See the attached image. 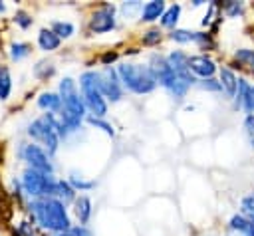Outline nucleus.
I'll use <instances>...</instances> for the list:
<instances>
[{"label": "nucleus", "instance_id": "obj_30", "mask_svg": "<svg viewBox=\"0 0 254 236\" xmlns=\"http://www.w3.org/2000/svg\"><path fill=\"white\" fill-rule=\"evenodd\" d=\"M58 236H91V232L85 228V226H73L65 232H60Z\"/></svg>", "mask_w": 254, "mask_h": 236}, {"label": "nucleus", "instance_id": "obj_10", "mask_svg": "<svg viewBox=\"0 0 254 236\" xmlns=\"http://www.w3.org/2000/svg\"><path fill=\"white\" fill-rule=\"evenodd\" d=\"M165 14V2L163 0H151L143 6V12H141V20L143 22H153L157 18H161Z\"/></svg>", "mask_w": 254, "mask_h": 236}, {"label": "nucleus", "instance_id": "obj_27", "mask_svg": "<svg viewBox=\"0 0 254 236\" xmlns=\"http://www.w3.org/2000/svg\"><path fill=\"white\" fill-rule=\"evenodd\" d=\"M87 121H89L93 127H97V129H101V131H105L107 135H111V137H113V133H115V131H113V127H111L107 121H103V119H99V117H93V115H91V117H87Z\"/></svg>", "mask_w": 254, "mask_h": 236}, {"label": "nucleus", "instance_id": "obj_14", "mask_svg": "<svg viewBox=\"0 0 254 236\" xmlns=\"http://www.w3.org/2000/svg\"><path fill=\"white\" fill-rule=\"evenodd\" d=\"M38 105L42 109H48V113H58L62 109V97L58 93H52V91H46L38 97Z\"/></svg>", "mask_w": 254, "mask_h": 236}, {"label": "nucleus", "instance_id": "obj_17", "mask_svg": "<svg viewBox=\"0 0 254 236\" xmlns=\"http://www.w3.org/2000/svg\"><path fill=\"white\" fill-rule=\"evenodd\" d=\"M30 52H32V48H30L28 44H24V42H14V44L10 46V58H12L14 61L24 59L26 56H30Z\"/></svg>", "mask_w": 254, "mask_h": 236}, {"label": "nucleus", "instance_id": "obj_22", "mask_svg": "<svg viewBox=\"0 0 254 236\" xmlns=\"http://www.w3.org/2000/svg\"><path fill=\"white\" fill-rule=\"evenodd\" d=\"M54 71H56V67H54L52 61H38V65L34 67V73H36L40 79H46V77L54 75Z\"/></svg>", "mask_w": 254, "mask_h": 236}, {"label": "nucleus", "instance_id": "obj_16", "mask_svg": "<svg viewBox=\"0 0 254 236\" xmlns=\"http://www.w3.org/2000/svg\"><path fill=\"white\" fill-rule=\"evenodd\" d=\"M179 14H181V6L179 4H173L165 10V14L161 16V26L165 28H173L177 22H179Z\"/></svg>", "mask_w": 254, "mask_h": 236}, {"label": "nucleus", "instance_id": "obj_13", "mask_svg": "<svg viewBox=\"0 0 254 236\" xmlns=\"http://www.w3.org/2000/svg\"><path fill=\"white\" fill-rule=\"evenodd\" d=\"M38 46H40L44 52H54V50L60 48V38H58L52 30L44 28V30H40V34H38Z\"/></svg>", "mask_w": 254, "mask_h": 236}, {"label": "nucleus", "instance_id": "obj_25", "mask_svg": "<svg viewBox=\"0 0 254 236\" xmlns=\"http://www.w3.org/2000/svg\"><path fill=\"white\" fill-rule=\"evenodd\" d=\"M159 42H161V32H159V28H151V30L145 32V36H143V44H145V46H155V44H159Z\"/></svg>", "mask_w": 254, "mask_h": 236}, {"label": "nucleus", "instance_id": "obj_37", "mask_svg": "<svg viewBox=\"0 0 254 236\" xmlns=\"http://www.w3.org/2000/svg\"><path fill=\"white\" fill-rule=\"evenodd\" d=\"M226 236H246L244 232H240V230H234V228H228L226 230Z\"/></svg>", "mask_w": 254, "mask_h": 236}, {"label": "nucleus", "instance_id": "obj_8", "mask_svg": "<svg viewBox=\"0 0 254 236\" xmlns=\"http://www.w3.org/2000/svg\"><path fill=\"white\" fill-rule=\"evenodd\" d=\"M99 87L103 97H107L109 101H119L121 99V81L117 71L111 65H105L103 71H99Z\"/></svg>", "mask_w": 254, "mask_h": 236}, {"label": "nucleus", "instance_id": "obj_7", "mask_svg": "<svg viewBox=\"0 0 254 236\" xmlns=\"http://www.w3.org/2000/svg\"><path fill=\"white\" fill-rule=\"evenodd\" d=\"M89 28L95 34H105L115 28V6L113 4H101L89 20Z\"/></svg>", "mask_w": 254, "mask_h": 236}, {"label": "nucleus", "instance_id": "obj_9", "mask_svg": "<svg viewBox=\"0 0 254 236\" xmlns=\"http://www.w3.org/2000/svg\"><path fill=\"white\" fill-rule=\"evenodd\" d=\"M189 69H190V73L200 75L202 79H208V77H212V73L216 71V65H214V61H212L210 58H206V56H190V58H189Z\"/></svg>", "mask_w": 254, "mask_h": 236}, {"label": "nucleus", "instance_id": "obj_33", "mask_svg": "<svg viewBox=\"0 0 254 236\" xmlns=\"http://www.w3.org/2000/svg\"><path fill=\"white\" fill-rule=\"evenodd\" d=\"M224 10H226V14L228 16H236V14H240L242 12V2H226L224 4Z\"/></svg>", "mask_w": 254, "mask_h": 236}, {"label": "nucleus", "instance_id": "obj_34", "mask_svg": "<svg viewBox=\"0 0 254 236\" xmlns=\"http://www.w3.org/2000/svg\"><path fill=\"white\" fill-rule=\"evenodd\" d=\"M216 12H218V6H216V4H210V6H208V14L202 18V24H204V26H208V24L212 22V18H214V14H216Z\"/></svg>", "mask_w": 254, "mask_h": 236}, {"label": "nucleus", "instance_id": "obj_15", "mask_svg": "<svg viewBox=\"0 0 254 236\" xmlns=\"http://www.w3.org/2000/svg\"><path fill=\"white\" fill-rule=\"evenodd\" d=\"M54 196L60 202L67 204V202H73L75 200V190H73V186L67 180H56V194Z\"/></svg>", "mask_w": 254, "mask_h": 236}, {"label": "nucleus", "instance_id": "obj_19", "mask_svg": "<svg viewBox=\"0 0 254 236\" xmlns=\"http://www.w3.org/2000/svg\"><path fill=\"white\" fill-rule=\"evenodd\" d=\"M240 208H242V216H244L250 224H254V194L244 196L242 202H240Z\"/></svg>", "mask_w": 254, "mask_h": 236}, {"label": "nucleus", "instance_id": "obj_21", "mask_svg": "<svg viewBox=\"0 0 254 236\" xmlns=\"http://www.w3.org/2000/svg\"><path fill=\"white\" fill-rule=\"evenodd\" d=\"M234 58H236L240 63H244L250 71H254V50H238V52L234 54Z\"/></svg>", "mask_w": 254, "mask_h": 236}, {"label": "nucleus", "instance_id": "obj_5", "mask_svg": "<svg viewBox=\"0 0 254 236\" xmlns=\"http://www.w3.org/2000/svg\"><path fill=\"white\" fill-rule=\"evenodd\" d=\"M28 135L44 145V151L48 153V157H52V155L58 151V139H60V137H58V133L54 131V127L50 125V121L46 119V115L40 117V119H36V121L28 127Z\"/></svg>", "mask_w": 254, "mask_h": 236}, {"label": "nucleus", "instance_id": "obj_32", "mask_svg": "<svg viewBox=\"0 0 254 236\" xmlns=\"http://www.w3.org/2000/svg\"><path fill=\"white\" fill-rule=\"evenodd\" d=\"M248 113H254V85L248 87V93H246V99H244V105H242Z\"/></svg>", "mask_w": 254, "mask_h": 236}, {"label": "nucleus", "instance_id": "obj_39", "mask_svg": "<svg viewBox=\"0 0 254 236\" xmlns=\"http://www.w3.org/2000/svg\"><path fill=\"white\" fill-rule=\"evenodd\" d=\"M2 10H4V4H0V12H2Z\"/></svg>", "mask_w": 254, "mask_h": 236}, {"label": "nucleus", "instance_id": "obj_24", "mask_svg": "<svg viewBox=\"0 0 254 236\" xmlns=\"http://www.w3.org/2000/svg\"><path fill=\"white\" fill-rule=\"evenodd\" d=\"M10 91H12V79H10V73L6 71V73L0 77V99H2V101L8 99Z\"/></svg>", "mask_w": 254, "mask_h": 236}, {"label": "nucleus", "instance_id": "obj_36", "mask_svg": "<svg viewBox=\"0 0 254 236\" xmlns=\"http://www.w3.org/2000/svg\"><path fill=\"white\" fill-rule=\"evenodd\" d=\"M20 234H24V236H34V228H30L28 222H22V224H20Z\"/></svg>", "mask_w": 254, "mask_h": 236}, {"label": "nucleus", "instance_id": "obj_38", "mask_svg": "<svg viewBox=\"0 0 254 236\" xmlns=\"http://www.w3.org/2000/svg\"><path fill=\"white\" fill-rule=\"evenodd\" d=\"M6 71H8V69H6V67H0V77H2V75H4V73H6Z\"/></svg>", "mask_w": 254, "mask_h": 236}, {"label": "nucleus", "instance_id": "obj_29", "mask_svg": "<svg viewBox=\"0 0 254 236\" xmlns=\"http://www.w3.org/2000/svg\"><path fill=\"white\" fill-rule=\"evenodd\" d=\"M244 133H246L250 145L254 147V115H248V117L244 119Z\"/></svg>", "mask_w": 254, "mask_h": 236}, {"label": "nucleus", "instance_id": "obj_12", "mask_svg": "<svg viewBox=\"0 0 254 236\" xmlns=\"http://www.w3.org/2000/svg\"><path fill=\"white\" fill-rule=\"evenodd\" d=\"M73 212H75L77 220L81 224H85L89 220V216H91V200H89V196H85V194L77 196L73 200Z\"/></svg>", "mask_w": 254, "mask_h": 236}, {"label": "nucleus", "instance_id": "obj_28", "mask_svg": "<svg viewBox=\"0 0 254 236\" xmlns=\"http://www.w3.org/2000/svg\"><path fill=\"white\" fill-rule=\"evenodd\" d=\"M14 22H16L20 28H24V30H26V28H30V26H32V22H34V20L30 18V14H28V12L18 10V12H16V16H14Z\"/></svg>", "mask_w": 254, "mask_h": 236}, {"label": "nucleus", "instance_id": "obj_35", "mask_svg": "<svg viewBox=\"0 0 254 236\" xmlns=\"http://www.w3.org/2000/svg\"><path fill=\"white\" fill-rule=\"evenodd\" d=\"M117 59V54L115 52H107L103 58H101V61H103V65H109L111 61H115Z\"/></svg>", "mask_w": 254, "mask_h": 236}, {"label": "nucleus", "instance_id": "obj_31", "mask_svg": "<svg viewBox=\"0 0 254 236\" xmlns=\"http://www.w3.org/2000/svg\"><path fill=\"white\" fill-rule=\"evenodd\" d=\"M198 85H200L202 89H208V91H220V89H222V87H220V81H216V79H212V77L202 79Z\"/></svg>", "mask_w": 254, "mask_h": 236}, {"label": "nucleus", "instance_id": "obj_4", "mask_svg": "<svg viewBox=\"0 0 254 236\" xmlns=\"http://www.w3.org/2000/svg\"><path fill=\"white\" fill-rule=\"evenodd\" d=\"M22 186L24 192L36 198H50L56 194V180L52 175L34 171V169H26L22 173Z\"/></svg>", "mask_w": 254, "mask_h": 236}, {"label": "nucleus", "instance_id": "obj_18", "mask_svg": "<svg viewBox=\"0 0 254 236\" xmlns=\"http://www.w3.org/2000/svg\"><path fill=\"white\" fill-rule=\"evenodd\" d=\"M196 34L198 32H190V30H173L169 38L179 44H187V42H196Z\"/></svg>", "mask_w": 254, "mask_h": 236}, {"label": "nucleus", "instance_id": "obj_20", "mask_svg": "<svg viewBox=\"0 0 254 236\" xmlns=\"http://www.w3.org/2000/svg\"><path fill=\"white\" fill-rule=\"evenodd\" d=\"M52 32L58 38H69L73 34V24H69V22H54L52 24Z\"/></svg>", "mask_w": 254, "mask_h": 236}, {"label": "nucleus", "instance_id": "obj_11", "mask_svg": "<svg viewBox=\"0 0 254 236\" xmlns=\"http://www.w3.org/2000/svg\"><path fill=\"white\" fill-rule=\"evenodd\" d=\"M220 87L224 89V93L228 97H234L236 95V89H238V79L234 75L232 69L228 67H220Z\"/></svg>", "mask_w": 254, "mask_h": 236}, {"label": "nucleus", "instance_id": "obj_6", "mask_svg": "<svg viewBox=\"0 0 254 236\" xmlns=\"http://www.w3.org/2000/svg\"><path fill=\"white\" fill-rule=\"evenodd\" d=\"M20 155H22V159L30 165V169L40 171V173H46V175H52V173H54V165H52L48 153H46L42 147H38V145H34V143L24 145L22 151H20Z\"/></svg>", "mask_w": 254, "mask_h": 236}, {"label": "nucleus", "instance_id": "obj_3", "mask_svg": "<svg viewBox=\"0 0 254 236\" xmlns=\"http://www.w3.org/2000/svg\"><path fill=\"white\" fill-rule=\"evenodd\" d=\"M79 87L81 97L85 103V109L93 113V117H103L107 113V103L103 99L101 87H99V71H83L79 75Z\"/></svg>", "mask_w": 254, "mask_h": 236}, {"label": "nucleus", "instance_id": "obj_1", "mask_svg": "<svg viewBox=\"0 0 254 236\" xmlns=\"http://www.w3.org/2000/svg\"><path fill=\"white\" fill-rule=\"evenodd\" d=\"M30 210L34 214V218L38 220L40 226L54 230V232H65L71 228L65 204L60 202L58 198L50 196V198H36L30 202Z\"/></svg>", "mask_w": 254, "mask_h": 236}, {"label": "nucleus", "instance_id": "obj_2", "mask_svg": "<svg viewBox=\"0 0 254 236\" xmlns=\"http://www.w3.org/2000/svg\"><path fill=\"white\" fill-rule=\"evenodd\" d=\"M117 75H119V81L133 93L143 95L157 87L155 75L151 73L149 65H143V63H121L117 69Z\"/></svg>", "mask_w": 254, "mask_h": 236}, {"label": "nucleus", "instance_id": "obj_26", "mask_svg": "<svg viewBox=\"0 0 254 236\" xmlns=\"http://www.w3.org/2000/svg\"><path fill=\"white\" fill-rule=\"evenodd\" d=\"M143 12V6H141V2H137V0H131V2H125L123 6H121V12H123V16H127V18H131L135 12Z\"/></svg>", "mask_w": 254, "mask_h": 236}, {"label": "nucleus", "instance_id": "obj_23", "mask_svg": "<svg viewBox=\"0 0 254 236\" xmlns=\"http://www.w3.org/2000/svg\"><path fill=\"white\" fill-rule=\"evenodd\" d=\"M69 184L73 186V190H75V188H79V190H89V188H93V186H95V180H83L81 177L71 175Z\"/></svg>", "mask_w": 254, "mask_h": 236}]
</instances>
